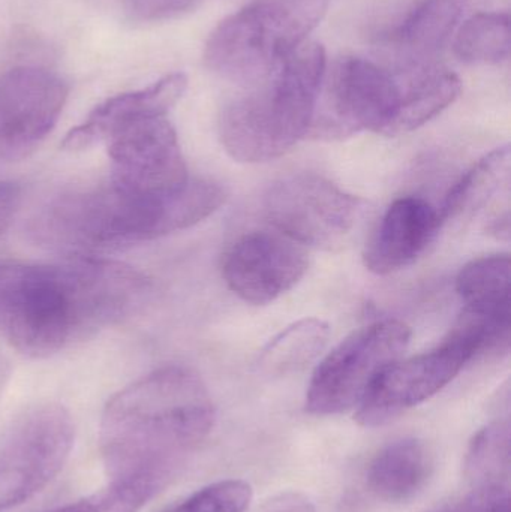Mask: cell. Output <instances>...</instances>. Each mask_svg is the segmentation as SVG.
<instances>
[{
    "label": "cell",
    "mask_w": 511,
    "mask_h": 512,
    "mask_svg": "<svg viewBox=\"0 0 511 512\" xmlns=\"http://www.w3.org/2000/svg\"><path fill=\"white\" fill-rule=\"evenodd\" d=\"M150 292L123 262L75 256L57 264L0 262V334L27 358H50L131 318Z\"/></svg>",
    "instance_id": "cell-1"
},
{
    "label": "cell",
    "mask_w": 511,
    "mask_h": 512,
    "mask_svg": "<svg viewBox=\"0 0 511 512\" xmlns=\"http://www.w3.org/2000/svg\"><path fill=\"white\" fill-rule=\"evenodd\" d=\"M203 379L185 366L147 373L111 397L99 445L110 484L161 492L215 426Z\"/></svg>",
    "instance_id": "cell-2"
},
{
    "label": "cell",
    "mask_w": 511,
    "mask_h": 512,
    "mask_svg": "<svg viewBox=\"0 0 511 512\" xmlns=\"http://www.w3.org/2000/svg\"><path fill=\"white\" fill-rule=\"evenodd\" d=\"M224 188L203 179L165 194H138L113 185L77 189L51 200L30 222L38 245L93 256L152 242L200 224L221 209Z\"/></svg>",
    "instance_id": "cell-3"
},
{
    "label": "cell",
    "mask_w": 511,
    "mask_h": 512,
    "mask_svg": "<svg viewBox=\"0 0 511 512\" xmlns=\"http://www.w3.org/2000/svg\"><path fill=\"white\" fill-rule=\"evenodd\" d=\"M327 72L323 45H300L254 92L225 105L219 137L239 162L261 164L290 152L309 131Z\"/></svg>",
    "instance_id": "cell-4"
},
{
    "label": "cell",
    "mask_w": 511,
    "mask_h": 512,
    "mask_svg": "<svg viewBox=\"0 0 511 512\" xmlns=\"http://www.w3.org/2000/svg\"><path fill=\"white\" fill-rule=\"evenodd\" d=\"M327 8L329 0H255L210 33L204 63L225 80L258 86L305 44Z\"/></svg>",
    "instance_id": "cell-5"
},
{
    "label": "cell",
    "mask_w": 511,
    "mask_h": 512,
    "mask_svg": "<svg viewBox=\"0 0 511 512\" xmlns=\"http://www.w3.org/2000/svg\"><path fill=\"white\" fill-rule=\"evenodd\" d=\"M75 426L57 403L21 414L0 441V512L20 507L45 489L71 456Z\"/></svg>",
    "instance_id": "cell-6"
},
{
    "label": "cell",
    "mask_w": 511,
    "mask_h": 512,
    "mask_svg": "<svg viewBox=\"0 0 511 512\" xmlns=\"http://www.w3.org/2000/svg\"><path fill=\"white\" fill-rule=\"evenodd\" d=\"M410 339V327L396 319L354 331L318 364L306 393V411L329 417L357 408L377 376L402 358Z\"/></svg>",
    "instance_id": "cell-7"
},
{
    "label": "cell",
    "mask_w": 511,
    "mask_h": 512,
    "mask_svg": "<svg viewBox=\"0 0 511 512\" xmlns=\"http://www.w3.org/2000/svg\"><path fill=\"white\" fill-rule=\"evenodd\" d=\"M264 212L282 236L303 248L332 251L353 233L363 203L330 180L303 173L276 182L264 197Z\"/></svg>",
    "instance_id": "cell-8"
},
{
    "label": "cell",
    "mask_w": 511,
    "mask_h": 512,
    "mask_svg": "<svg viewBox=\"0 0 511 512\" xmlns=\"http://www.w3.org/2000/svg\"><path fill=\"white\" fill-rule=\"evenodd\" d=\"M323 110L309 135L342 138L363 131L386 135L402 93L401 74L363 57H344L324 77Z\"/></svg>",
    "instance_id": "cell-9"
},
{
    "label": "cell",
    "mask_w": 511,
    "mask_h": 512,
    "mask_svg": "<svg viewBox=\"0 0 511 512\" xmlns=\"http://www.w3.org/2000/svg\"><path fill=\"white\" fill-rule=\"evenodd\" d=\"M68 93L65 81L42 66H15L0 75V159L35 153L56 128Z\"/></svg>",
    "instance_id": "cell-10"
},
{
    "label": "cell",
    "mask_w": 511,
    "mask_h": 512,
    "mask_svg": "<svg viewBox=\"0 0 511 512\" xmlns=\"http://www.w3.org/2000/svg\"><path fill=\"white\" fill-rule=\"evenodd\" d=\"M110 182L138 194H165L189 177L176 129L167 116H149L117 129L105 141Z\"/></svg>",
    "instance_id": "cell-11"
},
{
    "label": "cell",
    "mask_w": 511,
    "mask_h": 512,
    "mask_svg": "<svg viewBox=\"0 0 511 512\" xmlns=\"http://www.w3.org/2000/svg\"><path fill=\"white\" fill-rule=\"evenodd\" d=\"M459 346L444 339L425 354L390 364L372 382L357 406L356 420L363 427H380L414 406L434 397L470 363Z\"/></svg>",
    "instance_id": "cell-12"
},
{
    "label": "cell",
    "mask_w": 511,
    "mask_h": 512,
    "mask_svg": "<svg viewBox=\"0 0 511 512\" xmlns=\"http://www.w3.org/2000/svg\"><path fill=\"white\" fill-rule=\"evenodd\" d=\"M306 249L278 231H252L222 258L228 288L254 306H266L290 292L308 271Z\"/></svg>",
    "instance_id": "cell-13"
},
{
    "label": "cell",
    "mask_w": 511,
    "mask_h": 512,
    "mask_svg": "<svg viewBox=\"0 0 511 512\" xmlns=\"http://www.w3.org/2000/svg\"><path fill=\"white\" fill-rule=\"evenodd\" d=\"M441 227L440 213L428 201L399 198L366 243L363 264L380 276L410 267L428 251Z\"/></svg>",
    "instance_id": "cell-14"
},
{
    "label": "cell",
    "mask_w": 511,
    "mask_h": 512,
    "mask_svg": "<svg viewBox=\"0 0 511 512\" xmlns=\"http://www.w3.org/2000/svg\"><path fill=\"white\" fill-rule=\"evenodd\" d=\"M188 89L182 72L165 75L150 86L120 93L99 104L80 125L66 134L62 147L71 152L105 143L113 132L128 123L149 116H167Z\"/></svg>",
    "instance_id": "cell-15"
},
{
    "label": "cell",
    "mask_w": 511,
    "mask_h": 512,
    "mask_svg": "<svg viewBox=\"0 0 511 512\" xmlns=\"http://www.w3.org/2000/svg\"><path fill=\"white\" fill-rule=\"evenodd\" d=\"M434 454L420 439L407 438L384 447L368 469V486L386 502L416 498L434 472Z\"/></svg>",
    "instance_id": "cell-16"
},
{
    "label": "cell",
    "mask_w": 511,
    "mask_h": 512,
    "mask_svg": "<svg viewBox=\"0 0 511 512\" xmlns=\"http://www.w3.org/2000/svg\"><path fill=\"white\" fill-rule=\"evenodd\" d=\"M401 80V101L386 137L422 128L449 108L462 92L461 78L455 72L435 66L413 65L401 74Z\"/></svg>",
    "instance_id": "cell-17"
},
{
    "label": "cell",
    "mask_w": 511,
    "mask_h": 512,
    "mask_svg": "<svg viewBox=\"0 0 511 512\" xmlns=\"http://www.w3.org/2000/svg\"><path fill=\"white\" fill-rule=\"evenodd\" d=\"M483 0H423L402 21L395 41L413 57L431 56L455 35L462 21Z\"/></svg>",
    "instance_id": "cell-18"
},
{
    "label": "cell",
    "mask_w": 511,
    "mask_h": 512,
    "mask_svg": "<svg viewBox=\"0 0 511 512\" xmlns=\"http://www.w3.org/2000/svg\"><path fill=\"white\" fill-rule=\"evenodd\" d=\"M510 147H498L483 156L462 179L450 189L441 209V224L468 221L480 210L488 207L489 201L509 185Z\"/></svg>",
    "instance_id": "cell-19"
},
{
    "label": "cell",
    "mask_w": 511,
    "mask_h": 512,
    "mask_svg": "<svg viewBox=\"0 0 511 512\" xmlns=\"http://www.w3.org/2000/svg\"><path fill=\"white\" fill-rule=\"evenodd\" d=\"M510 15L507 12H476L462 21L453 39L459 60L471 65H498L509 60Z\"/></svg>",
    "instance_id": "cell-20"
},
{
    "label": "cell",
    "mask_w": 511,
    "mask_h": 512,
    "mask_svg": "<svg viewBox=\"0 0 511 512\" xmlns=\"http://www.w3.org/2000/svg\"><path fill=\"white\" fill-rule=\"evenodd\" d=\"M329 336V325L321 319H300L267 343L260 357L261 364L278 372L299 369L320 355Z\"/></svg>",
    "instance_id": "cell-21"
},
{
    "label": "cell",
    "mask_w": 511,
    "mask_h": 512,
    "mask_svg": "<svg viewBox=\"0 0 511 512\" xmlns=\"http://www.w3.org/2000/svg\"><path fill=\"white\" fill-rule=\"evenodd\" d=\"M511 262L507 254L468 262L456 277L465 304H510Z\"/></svg>",
    "instance_id": "cell-22"
},
{
    "label": "cell",
    "mask_w": 511,
    "mask_h": 512,
    "mask_svg": "<svg viewBox=\"0 0 511 512\" xmlns=\"http://www.w3.org/2000/svg\"><path fill=\"white\" fill-rule=\"evenodd\" d=\"M510 469L509 423H494L480 430L468 448L465 472L477 487L504 484ZM506 486V484H504Z\"/></svg>",
    "instance_id": "cell-23"
},
{
    "label": "cell",
    "mask_w": 511,
    "mask_h": 512,
    "mask_svg": "<svg viewBox=\"0 0 511 512\" xmlns=\"http://www.w3.org/2000/svg\"><path fill=\"white\" fill-rule=\"evenodd\" d=\"M252 498L251 484L243 480H224L203 487L185 501L161 512H246Z\"/></svg>",
    "instance_id": "cell-24"
},
{
    "label": "cell",
    "mask_w": 511,
    "mask_h": 512,
    "mask_svg": "<svg viewBox=\"0 0 511 512\" xmlns=\"http://www.w3.org/2000/svg\"><path fill=\"white\" fill-rule=\"evenodd\" d=\"M153 496L144 487L110 484L95 495L51 512H138Z\"/></svg>",
    "instance_id": "cell-25"
},
{
    "label": "cell",
    "mask_w": 511,
    "mask_h": 512,
    "mask_svg": "<svg viewBox=\"0 0 511 512\" xmlns=\"http://www.w3.org/2000/svg\"><path fill=\"white\" fill-rule=\"evenodd\" d=\"M432 512H510V493L504 484L480 486L462 501Z\"/></svg>",
    "instance_id": "cell-26"
},
{
    "label": "cell",
    "mask_w": 511,
    "mask_h": 512,
    "mask_svg": "<svg viewBox=\"0 0 511 512\" xmlns=\"http://www.w3.org/2000/svg\"><path fill=\"white\" fill-rule=\"evenodd\" d=\"M198 0H128L129 11L144 21L168 20L194 8Z\"/></svg>",
    "instance_id": "cell-27"
},
{
    "label": "cell",
    "mask_w": 511,
    "mask_h": 512,
    "mask_svg": "<svg viewBox=\"0 0 511 512\" xmlns=\"http://www.w3.org/2000/svg\"><path fill=\"white\" fill-rule=\"evenodd\" d=\"M260 512H315V507L306 496L287 492L270 499Z\"/></svg>",
    "instance_id": "cell-28"
},
{
    "label": "cell",
    "mask_w": 511,
    "mask_h": 512,
    "mask_svg": "<svg viewBox=\"0 0 511 512\" xmlns=\"http://www.w3.org/2000/svg\"><path fill=\"white\" fill-rule=\"evenodd\" d=\"M20 198V188L15 183L0 182V234L14 219Z\"/></svg>",
    "instance_id": "cell-29"
},
{
    "label": "cell",
    "mask_w": 511,
    "mask_h": 512,
    "mask_svg": "<svg viewBox=\"0 0 511 512\" xmlns=\"http://www.w3.org/2000/svg\"><path fill=\"white\" fill-rule=\"evenodd\" d=\"M9 378V367L5 361L0 358V394H2L3 388H5L6 381Z\"/></svg>",
    "instance_id": "cell-30"
}]
</instances>
